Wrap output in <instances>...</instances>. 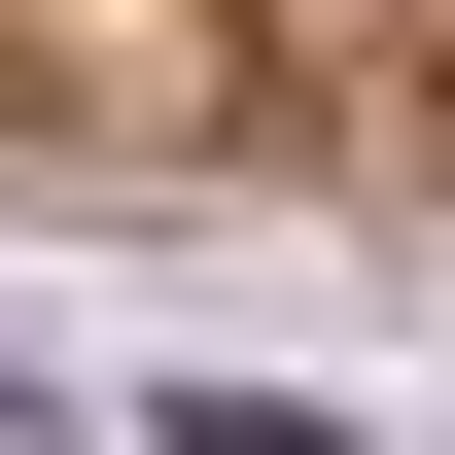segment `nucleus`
<instances>
[{"label": "nucleus", "instance_id": "2", "mask_svg": "<svg viewBox=\"0 0 455 455\" xmlns=\"http://www.w3.org/2000/svg\"><path fill=\"white\" fill-rule=\"evenodd\" d=\"M0 455H36V386H0Z\"/></svg>", "mask_w": 455, "mask_h": 455}, {"label": "nucleus", "instance_id": "1", "mask_svg": "<svg viewBox=\"0 0 455 455\" xmlns=\"http://www.w3.org/2000/svg\"><path fill=\"white\" fill-rule=\"evenodd\" d=\"M140 455H350V420H315V386H175Z\"/></svg>", "mask_w": 455, "mask_h": 455}]
</instances>
